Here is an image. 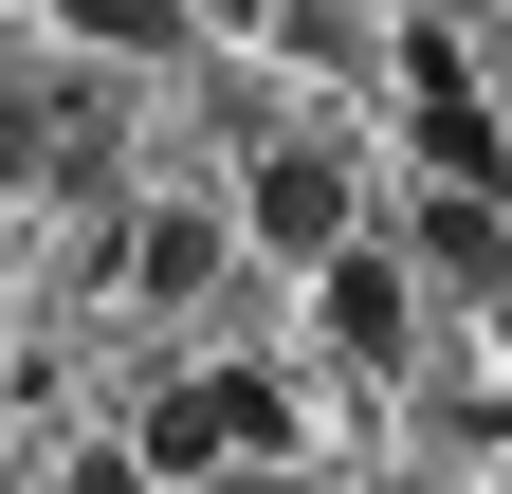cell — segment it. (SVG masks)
Returning <instances> with one entry per match:
<instances>
[{
  "mask_svg": "<svg viewBox=\"0 0 512 494\" xmlns=\"http://www.w3.org/2000/svg\"><path fill=\"white\" fill-rule=\"evenodd\" d=\"M494 348H512V293H494Z\"/></svg>",
  "mask_w": 512,
  "mask_h": 494,
  "instance_id": "cell-9",
  "label": "cell"
},
{
  "mask_svg": "<svg viewBox=\"0 0 512 494\" xmlns=\"http://www.w3.org/2000/svg\"><path fill=\"white\" fill-rule=\"evenodd\" d=\"M74 37H92V55H165L183 19H165V0H74Z\"/></svg>",
  "mask_w": 512,
  "mask_h": 494,
  "instance_id": "cell-7",
  "label": "cell"
},
{
  "mask_svg": "<svg viewBox=\"0 0 512 494\" xmlns=\"http://www.w3.org/2000/svg\"><path fill=\"white\" fill-rule=\"evenodd\" d=\"M403 275H458V293H512V202H421V257Z\"/></svg>",
  "mask_w": 512,
  "mask_h": 494,
  "instance_id": "cell-6",
  "label": "cell"
},
{
  "mask_svg": "<svg viewBox=\"0 0 512 494\" xmlns=\"http://www.w3.org/2000/svg\"><path fill=\"white\" fill-rule=\"evenodd\" d=\"M275 440H293V385H275V366H202V385H165L147 421H128L147 494H183V476H256Z\"/></svg>",
  "mask_w": 512,
  "mask_h": 494,
  "instance_id": "cell-1",
  "label": "cell"
},
{
  "mask_svg": "<svg viewBox=\"0 0 512 494\" xmlns=\"http://www.w3.org/2000/svg\"><path fill=\"white\" fill-rule=\"evenodd\" d=\"M238 238H275V257L330 275V257H348V147L275 129V147H256V183H238Z\"/></svg>",
  "mask_w": 512,
  "mask_h": 494,
  "instance_id": "cell-2",
  "label": "cell"
},
{
  "mask_svg": "<svg viewBox=\"0 0 512 494\" xmlns=\"http://www.w3.org/2000/svg\"><path fill=\"white\" fill-rule=\"evenodd\" d=\"M202 275H220V220L202 202H147V220H128V293H147V312H183Z\"/></svg>",
  "mask_w": 512,
  "mask_h": 494,
  "instance_id": "cell-5",
  "label": "cell"
},
{
  "mask_svg": "<svg viewBox=\"0 0 512 494\" xmlns=\"http://www.w3.org/2000/svg\"><path fill=\"white\" fill-rule=\"evenodd\" d=\"M55 494H147V458H128V440H92V458L55 476Z\"/></svg>",
  "mask_w": 512,
  "mask_h": 494,
  "instance_id": "cell-8",
  "label": "cell"
},
{
  "mask_svg": "<svg viewBox=\"0 0 512 494\" xmlns=\"http://www.w3.org/2000/svg\"><path fill=\"white\" fill-rule=\"evenodd\" d=\"M311 330H330L348 366H403V330H421V275L384 257V238H348V257L311 275Z\"/></svg>",
  "mask_w": 512,
  "mask_h": 494,
  "instance_id": "cell-3",
  "label": "cell"
},
{
  "mask_svg": "<svg viewBox=\"0 0 512 494\" xmlns=\"http://www.w3.org/2000/svg\"><path fill=\"white\" fill-rule=\"evenodd\" d=\"M421 494H439V476H421Z\"/></svg>",
  "mask_w": 512,
  "mask_h": 494,
  "instance_id": "cell-10",
  "label": "cell"
},
{
  "mask_svg": "<svg viewBox=\"0 0 512 494\" xmlns=\"http://www.w3.org/2000/svg\"><path fill=\"white\" fill-rule=\"evenodd\" d=\"M92 147H110V110H92V92L0 74V183H92Z\"/></svg>",
  "mask_w": 512,
  "mask_h": 494,
  "instance_id": "cell-4",
  "label": "cell"
}]
</instances>
